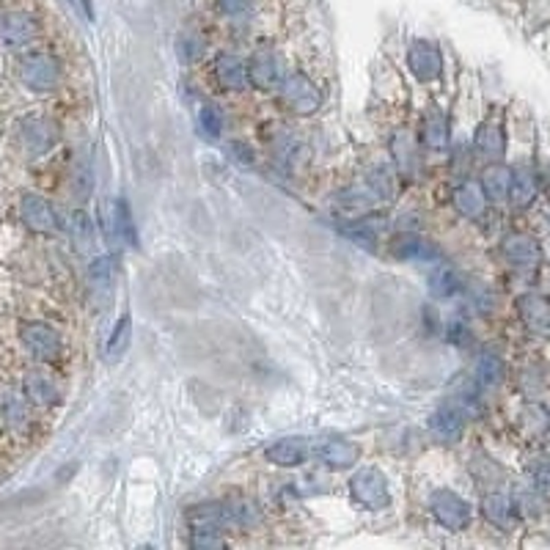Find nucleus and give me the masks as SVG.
Here are the masks:
<instances>
[{"label":"nucleus","instance_id":"f257e3e1","mask_svg":"<svg viewBox=\"0 0 550 550\" xmlns=\"http://www.w3.org/2000/svg\"><path fill=\"white\" fill-rule=\"evenodd\" d=\"M272 97H275V108L292 119H314L325 105L319 83L306 72V69H289L284 83Z\"/></svg>","mask_w":550,"mask_h":550},{"label":"nucleus","instance_id":"f03ea898","mask_svg":"<svg viewBox=\"0 0 550 550\" xmlns=\"http://www.w3.org/2000/svg\"><path fill=\"white\" fill-rule=\"evenodd\" d=\"M245 69H248L251 89L259 94H275L289 72L284 52L279 50V44H272V42L256 44L251 50V55L245 58Z\"/></svg>","mask_w":550,"mask_h":550},{"label":"nucleus","instance_id":"7ed1b4c3","mask_svg":"<svg viewBox=\"0 0 550 550\" xmlns=\"http://www.w3.org/2000/svg\"><path fill=\"white\" fill-rule=\"evenodd\" d=\"M404 69L407 75L416 81L419 86H441L443 81V69H446V61H443V50L435 39L430 36H416L407 42V50H404Z\"/></svg>","mask_w":550,"mask_h":550},{"label":"nucleus","instance_id":"20e7f679","mask_svg":"<svg viewBox=\"0 0 550 550\" xmlns=\"http://www.w3.org/2000/svg\"><path fill=\"white\" fill-rule=\"evenodd\" d=\"M347 490H350V498L358 509H366V512H385L391 509V481L388 476L377 468V465H361L356 468V473L350 476L347 481Z\"/></svg>","mask_w":550,"mask_h":550},{"label":"nucleus","instance_id":"39448f33","mask_svg":"<svg viewBox=\"0 0 550 550\" xmlns=\"http://www.w3.org/2000/svg\"><path fill=\"white\" fill-rule=\"evenodd\" d=\"M385 253L399 264H435L443 259L441 245L419 229H394L385 237Z\"/></svg>","mask_w":550,"mask_h":550},{"label":"nucleus","instance_id":"423d86ee","mask_svg":"<svg viewBox=\"0 0 550 550\" xmlns=\"http://www.w3.org/2000/svg\"><path fill=\"white\" fill-rule=\"evenodd\" d=\"M427 515L443 531L460 534L473 523V507L465 496L451 488H432L427 496Z\"/></svg>","mask_w":550,"mask_h":550},{"label":"nucleus","instance_id":"0eeeda50","mask_svg":"<svg viewBox=\"0 0 550 550\" xmlns=\"http://www.w3.org/2000/svg\"><path fill=\"white\" fill-rule=\"evenodd\" d=\"M388 160L396 168L399 179L416 182L424 168V149L416 135V127H396L388 138Z\"/></svg>","mask_w":550,"mask_h":550},{"label":"nucleus","instance_id":"6e6552de","mask_svg":"<svg viewBox=\"0 0 550 550\" xmlns=\"http://www.w3.org/2000/svg\"><path fill=\"white\" fill-rule=\"evenodd\" d=\"M416 135L422 141L424 155H446L451 149V113L443 102L430 100L419 116Z\"/></svg>","mask_w":550,"mask_h":550},{"label":"nucleus","instance_id":"1a4fd4ad","mask_svg":"<svg viewBox=\"0 0 550 550\" xmlns=\"http://www.w3.org/2000/svg\"><path fill=\"white\" fill-rule=\"evenodd\" d=\"M119 264L113 253H94L86 264V298L94 311H105L116 295Z\"/></svg>","mask_w":550,"mask_h":550},{"label":"nucleus","instance_id":"9d476101","mask_svg":"<svg viewBox=\"0 0 550 550\" xmlns=\"http://www.w3.org/2000/svg\"><path fill=\"white\" fill-rule=\"evenodd\" d=\"M20 83L33 94H52L61 86V61L44 50L28 52L20 61Z\"/></svg>","mask_w":550,"mask_h":550},{"label":"nucleus","instance_id":"9b49d317","mask_svg":"<svg viewBox=\"0 0 550 550\" xmlns=\"http://www.w3.org/2000/svg\"><path fill=\"white\" fill-rule=\"evenodd\" d=\"M210 86L218 94H245L251 89L245 58L232 50H218L210 61Z\"/></svg>","mask_w":550,"mask_h":550},{"label":"nucleus","instance_id":"f8f14e48","mask_svg":"<svg viewBox=\"0 0 550 550\" xmlns=\"http://www.w3.org/2000/svg\"><path fill=\"white\" fill-rule=\"evenodd\" d=\"M20 341L28 350V356L39 364H55L63 356V338L61 330L52 327L50 322L31 319L20 327Z\"/></svg>","mask_w":550,"mask_h":550},{"label":"nucleus","instance_id":"ddd939ff","mask_svg":"<svg viewBox=\"0 0 550 550\" xmlns=\"http://www.w3.org/2000/svg\"><path fill=\"white\" fill-rule=\"evenodd\" d=\"M311 457L327 470H353L364 457V446L353 438L333 435V438L319 441L311 449Z\"/></svg>","mask_w":550,"mask_h":550},{"label":"nucleus","instance_id":"4468645a","mask_svg":"<svg viewBox=\"0 0 550 550\" xmlns=\"http://www.w3.org/2000/svg\"><path fill=\"white\" fill-rule=\"evenodd\" d=\"M473 157L485 160V163H496L504 157L507 152V124L501 113H490L479 121L476 132H473V144H470Z\"/></svg>","mask_w":550,"mask_h":550},{"label":"nucleus","instance_id":"2eb2a0df","mask_svg":"<svg viewBox=\"0 0 550 550\" xmlns=\"http://www.w3.org/2000/svg\"><path fill=\"white\" fill-rule=\"evenodd\" d=\"M58 124L50 116H28L20 121V149L28 157H44L58 144Z\"/></svg>","mask_w":550,"mask_h":550},{"label":"nucleus","instance_id":"dca6fc26","mask_svg":"<svg viewBox=\"0 0 550 550\" xmlns=\"http://www.w3.org/2000/svg\"><path fill=\"white\" fill-rule=\"evenodd\" d=\"M468 416L465 412L451 402V399H443L438 402V407L430 412V419H427V427H430V435L443 443V446H454L462 441L465 430H468Z\"/></svg>","mask_w":550,"mask_h":550},{"label":"nucleus","instance_id":"f3484780","mask_svg":"<svg viewBox=\"0 0 550 550\" xmlns=\"http://www.w3.org/2000/svg\"><path fill=\"white\" fill-rule=\"evenodd\" d=\"M264 462L279 470H300L311 460V443L300 435H287L264 446Z\"/></svg>","mask_w":550,"mask_h":550},{"label":"nucleus","instance_id":"a211bd4d","mask_svg":"<svg viewBox=\"0 0 550 550\" xmlns=\"http://www.w3.org/2000/svg\"><path fill=\"white\" fill-rule=\"evenodd\" d=\"M105 237L108 242L113 245H121V248H138V229H135V221H132V210H129V201L124 195H116L110 204H108V213H105Z\"/></svg>","mask_w":550,"mask_h":550},{"label":"nucleus","instance_id":"6ab92c4d","mask_svg":"<svg viewBox=\"0 0 550 550\" xmlns=\"http://www.w3.org/2000/svg\"><path fill=\"white\" fill-rule=\"evenodd\" d=\"M20 218L36 234H55V232L63 229V223H61V218L55 213V206L44 195H39V193H25L20 198Z\"/></svg>","mask_w":550,"mask_h":550},{"label":"nucleus","instance_id":"aec40b11","mask_svg":"<svg viewBox=\"0 0 550 550\" xmlns=\"http://www.w3.org/2000/svg\"><path fill=\"white\" fill-rule=\"evenodd\" d=\"M501 256L512 270L528 272V270L539 267L542 248H539L536 237H531L528 232H512L501 240Z\"/></svg>","mask_w":550,"mask_h":550},{"label":"nucleus","instance_id":"412c9836","mask_svg":"<svg viewBox=\"0 0 550 550\" xmlns=\"http://www.w3.org/2000/svg\"><path fill=\"white\" fill-rule=\"evenodd\" d=\"M449 204H451V210L462 218V221H481L488 215V206L490 201L485 198V193H481L479 182L462 176L451 193H449Z\"/></svg>","mask_w":550,"mask_h":550},{"label":"nucleus","instance_id":"4be33fe9","mask_svg":"<svg viewBox=\"0 0 550 550\" xmlns=\"http://www.w3.org/2000/svg\"><path fill=\"white\" fill-rule=\"evenodd\" d=\"M39 36V20L28 12H6L0 17V47L23 50Z\"/></svg>","mask_w":550,"mask_h":550},{"label":"nucleus","instance_id":"5701e85b","mask_svg":"<svg viewBox=\"0 0 550 550\" xmlns=\"http://www.w3.org/2000/svg\"><path fill=\"white\" fill-rule=\"evenodd\" d=\"M226 507V517H229V528L234 531H259L264 526V509L256 498L234 493L223 498Z\"/></svg>","mask_w":550,"mask_h":550},{"label":"nucleus","instance_id":"b1692460","mask_svg":"<svg viewBox=\"0 0 550 550\" xmlns=\"http://www.w3.org/2000/svg\"><path fill=\"white\" fill-rule=\"evenodd\" d=\"M462 287H465V281H462V275L457 272L454 264H449L446 259L430 264V272H427V292H430L432 300H438V303L451 300V298L462 295Z\"/></svg>","mask_w":550,"mask_h":550},{"label":"nucleus","instance_id":"393cba45","mask_svg":"<svg viewBox=\"0 0 550 550\" xmlns=\"http://www.w3.org/2000/svg\"><path fill=\"white\" fill-rule=\"evenodd\" d=\"M517 317L528 333L542 336V338L550 336V303L542 295H534V292L520 295L517 298Z\"/></svg>","mask_w":550,"mask_h":550},{"label":"nucleus","instance_id":"a878e982","mask_svg":"<svg viewBox=\"0 0 550 550\" xmlns=\"http://www.w3.org/2000/svg\"><path fill=\"white\" fill-rule=\"evenodd\" d=\"M23 394L33 407H55L61 402L58 380L44 369H31L23 380Z\"/></svg>","mask_w":550,"mask_h":550},{"label":"nucleus","instance_id":"bb28decb","mask_svg":"<svg viewBox=\"0 0 550 550\" xmlns=\"http://www.w3.org/2000/svg\"><path fill=\"white\" fill-rule=\"evenodd\" d=\"M361 179L377 195L380 204H391L396 198V193H399V174L391 166V160H375V163H369Z\"/></svg>","mask_w":550,"mask_h":550},{"label":"nucleus","instance_id":"cd10ccee","mask_svg":"<svg viewBox=\"0 0 550 550\" xmlns=\"http://www.w3.org/2000/svg\"><path fill=\"white\" fill-rule=\"evenodd\" d=\"M481 517H485L493 528L507 531L517 520L515 501L504 490H485V496H481Z\"/></svg>","mask_w":550,"mask_h":550},{"label":"nucleus","instance_id":"c85d7f7f","mask_svg":"<svg viewBox=\"0 0 550 550\" xmlns=\"http://www.w3.org/2000/svg\"><path fill=\"white\" fill-rule=\"evenodd\" d=\"M479 187L485 193V198L490 204H507L509 201V190H512V168L504 166L501 160L488 163L485 171L479 176Z\"/></svg>","mask_w":550,"mask_h":550},{"label":"nucleus","instance_id":"c756f323","mask_svg":"<svg viewBox=\"0 0 550 550\" xmlns=\"http://www.w3.org/2000/svg\"><path fill=\"white\" fill-rule=\"evenodd\" d=\"M195 129L201 132L204 141L218 144L223 132H226V110L218 100H201L195 108Z\"/></svg>","mask_w":550,"mask_h":550},{"label":"nucleus","instance_id":"7c9ffc66","mask_svg":"<svg viewBox=\"0 0 550 550\" xmlns=\"http://www.w3.org/2000/svg\"><path fill=\"white\" fill-rule=\"evenodd\" d=\"M69 240L75 242V248L81 253H97V237H100V223L86 213V210H72V215H69V221L63 223Z\"/></svg>","mask_w":550,"mask_h":550},{"label":"nucleus","instance_id":"2f4dec72","mask_svg":"<svg viewBox=\"0 0 550 550\" xmlns=\"http://www.w3.org/2000/svg\"><path fill=\"white\" fill-rule=\"evenodd\" d=\"M187 528H213V531H226V534H229L232 528H229V517H226L223 498L193 504V507L187 509Z\"/></svg>","mask_w":550,"mask_h":550},{"label":"nucleus","instance_id":"473e14b6","mask_svg":"<svg viewBox=\"0 0 550 550\" xmlns=\"http://www.w3.org/2000/svg\"><path fill=\"white\" fill-rule=\"evenodd\" d=\"M470 377L479 383L481 391L496 388V385H501L504 377H507V364H504V358H501L496 350H481V353L473 358V372H470Z\"/></svg>","mask_w":550,"mask_h":550},{"label":"nucleus","instance_id":"72a5a7b5","mask_svg":"<svg viewBox=\"0 0 550 550\" xmlns=\"http://www.w3.org/2000/svg\"><path fill=\"white\" fill-rule=\"evenodd\" d=\"M539 193V176L534 171V166L523 163V166H515L512 168V190H509V201L515 206H520V210H526V206L536 198Z\"/></svg>","mask_w":550,"mask_h":550},{"label":"nucleus","instance_id":"f704fd0d","mask_svg":"<svg viewBox=\"0 0 550 550\" xmlns=\"http://www.w3.org/2000/svg\"><path fill=\"white\" fill-rule=\"evenodd\" d=\"M176 55L185 66H195L210 55V39H206V33L198 28H185L176 36Z\"/></svg>","mask_w":550,"mask_h":550},{"label":"nucleus","instance_id":"c9c22d12","mask_svg":"<svg viewBox=\"0 0 550 550\" xmlns=\"http://www.w3.org/2000/svg\"><path fill=\"white\" fill-rule=\"evenodd\" d=\"M31 402L25 399V394H17V391H6L4 394V416H6V424L17 432L28 430L31 424Z\"/></svg>","mask_w":550,"mask_h":550},{"label":"nucleus","instance_id":"e433bc0d","mask_svg":"<svg viewBox=\"0 0 550 550\" xmlns=\"http://www.w3.org/2000/svg\"><path fill=\"white\" fill-rule=\"evenodd\" d=\"M129 341H132V317L124 314V317L116 319V325H113V330H110V336L105 341V358L108 361L124 358V353L129 350Z\"/></svg>","mask_w":550,"mask_h":550},{"label":"nucleus","instance_id":"4c0bfd02","mask_svg":"<svg viewBox=\"0 0 550 550\" xmlns=\"http://www.w3.org/2000/svg\"><path fill=\"white\" fill-rule=\"evenodd\" d=\"M470 470H473V479L479 481V488H485V490H501L504 470H501V465L493 462L490 457H485V454H473Z\"/></svg>","mask_w":550,"mask_h":550},{"label":"nucleus","instance_id":"58836bf2","mask_svg":"<svg viewBox=\"0 0 550 550\" xmlns=\"http://www.w3.org/2000/svg\"><path fill=\"white\" fill-rule=\"evenodd\" d=\"M441 333H443V338L451 344L454 350H470L473 347V330H470V325H468V319L462 314H457L449 322H443Z\"/></svg>","mask_w":550,"mask_h":550},{"label":"nucleus","instance_id":"ea45409f","mask_svg":"<svg viewBox=\"0 0 550 550\" xmlns=\"http://www.w3.org/2000/svg\"><path fill=\"white\" fill-rule=\"evenodd\" d=\"M187 542H190V547L210 550V547L229 545V536H226V531H213V528H187Z\"/></svg>","mask_w":550,"mask_h":550},{"label":"nucleus","instance_id":"a19ab883","mask_svg":"<svg viewBox=\"0 0 550 550\" xmlns=\"http://www.w3.org/2000/svg\"><path fill=\"white\" fill-rule=\"evenodd\" d=\"M256 4L259 0H215V9L229 20H242L253 14Z\"/></svg>","mask_w":550,"mask_h":550},{"label":"nucleus","instance_id":"79ce46f5","mask_svg":"<svg viewBox=\"0 0 550 550\" xmlns=\"http://www.w3.org/2000/svg\"><path fill=\"white\" fill-rule=\"evenodd\" d=\"M229 157L234 163L251 168V166H256V147L248 144V141H242V138H234V141L229 144Z\"/></svg>","mask_w":550,"mask_h":550},{"label":"nucleus","instance_id":"37998d69","mask_svg":"<svg viewBox=\"0 0 550 550\" xmlns=\"http://www.w3.org/2000/svg\"><path fill=\"white\" fill-rule=\"evenodd\" d=\"M531 479H534V485H536L542 493H550V460H539V462L531 468Z\"/></svg>","mask_w":550,"mask_h":550},{"label":"nucleus","instance_id":"c03bdc74","mask_svg":"<svg viewBox=\"0 0 550 550\" xmlns=\"http://www.w3.org/2000/svg\"><path fill=\"white\" fill-rule=\"evenodd\" d=\"M78 4L83 6V14H86V20H94V6H91V0H78Z\"/></svg>","mask_w":550,"mask_h":550}]
</instances>
